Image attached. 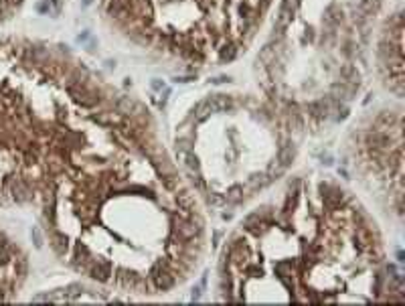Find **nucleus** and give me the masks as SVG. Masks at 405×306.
<instances>
[{"label":"nucleus","instance_id":"f257e3e1","mask_svg":"<svg viewBox=\"0 0 405 306\" xmlns=\"http://www.w3.org/2000/svg\"><path fill=\"white\" fill-rule=\"evenodd\" d=\"M87 274L93 278V280H100V282H110L114 278V266L110 262H104V260H93L87 268Z\"/></svg>","mask_w":405,"mask_h":306},{"label":"nucleus","instance_id":"f03ea898","mask_svg":"<svg viewBox=\"0 0 405 306\" xmlns=\"http://www.w3.org/2000/svg\"><path fill=\"white\" fill-rule=\"evenodd\" d=\"M51 248L55 250L57 256H65L69 250V237L61 231H53L51 233Z\"/></svg>","mask_w":405,"mask_h":306},{"label":"nucleus","instance_id":"7ed1b4c3","mask_svg":"<svg viewBox=\"0 0 405 306\" xmlns=\"http://www.w3.org/2000/svg\"><path fill=\"white\" fill-rule=\"evenodd\" d=\"M225 199H227V203H231V205H239V203L243 201V189H241V187H231V189L227 191Z\"/></svg>","mask_w":405,"mask_h":306},{"label":"nucleus","instance_id":"20e7f679","mask_svg":"<svg viewBox=\"0 0 405 306\" xmlns=\"http://www.w3.org/2000/svg\"><path fill=\"white\" fill-rule=\"evenodd\" d=\"M209 203H211L213 207H221V205L227 203V199H225V195H211V197H209Z\"/></svg>","mask_w":405,"mask_h":306},{"label":"nucleus","instance_id":"39448f33","mask_svg":"<svg viewBox=\"0 0 405 306\" xmlns=\"http://www.w3.org/2000/svg\"><path fill=\"white\" fill-rule=\"evenodd\" d=\"M30 237H33V241H35L37 248H43V235H41V231H39L37 227H33V231H30Z\"/></svg>","mask_w":405,"mask_h":306}]
</instances>
